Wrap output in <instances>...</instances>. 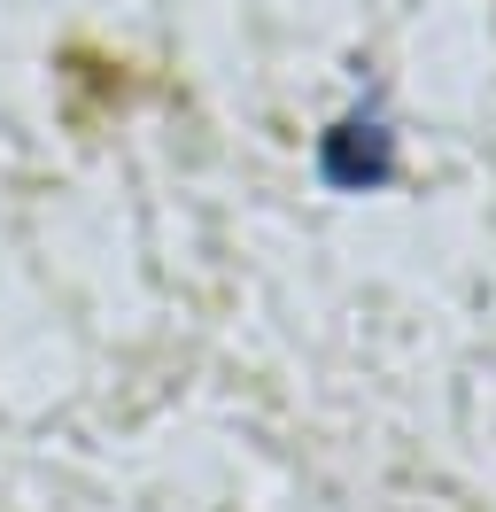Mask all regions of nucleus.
Wrapping results in <instances>:
<instances>
[{"instance_id": "1", "label": "nucleus", "mask_w": 496, "mask_h": 512, "mask_svg": "<svg viewBox=\"0 0 496 512\" xmlns=\"http://www.w3.org/2000/svg\"><path fill=\"white\" fill-rule=\"evenodd\" d=\"M318 171L334 179V187L365 194V187H388V171H396V140L380 117H341L326 132V148H318Z\"/></svg>"}]
</instances>
